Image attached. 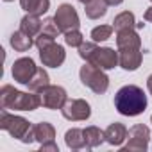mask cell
I'll return each mask as SVG.
<instances>
[{
  "mask_svg": "<svg viewBox=\"0 0 152 152\" xmlns=\"http://www.w3.org/2000/svg\"><path fill=\"white\" fill-rule=\"evenodd\" d=\"M115 107L124 116H136L141 115L147 107V95L140 86L127 84L120 88L115 95Z\"/></svg>",
  "mask_w": 152,
  "mask_h": 152,
  "instance_id": "cell-1",
  "label": "cell"
},
{
  "mask_svg": "<svg viewBox=\"0 0 152 152\" xmlns=\"http://www.w3.org/2000/svg\"><path fill=\"white\" fill-rule=\"evenodd\" d=\"M41 106L39 93H25L15 90L13 86L6 84L0 90V107L2 109H15V111H34Z\"/></svg>",
  "mask_w": 152,
  "mask_h": 152,
  "instance_id": "cell-2",
  "label": "cell"
},
{
  "mask_svg": "<svg viewBox=\"0 0 152 152\" xmlns=\"http://www.w3.org/2000/svg\"><path fill=\"white\" fill-rule=\"evenodd\" d=\"M79 56L86 63H91V64H95V66H99L102 70H111L120 63L118 52H115L109 47H97L95 41L83 43L79 47Z\"/></svg>",
  "mask_w": 152,
  "mask_h": 152,
  "instance_id": "cell-3",
  "label": "cell"
},
{
  "mask_svg": "<svg viewBox=\"0 0 152 152\" xmlns=\"http://www.w3.org/2000/svg\"><path fill=\"white\" fill-rule=\"evenodd\" d=\"M79 75H81V83L86 88H90L91 91H95L97 95L106 93L107 88H109V77L104 73L102 68H99V66H95L91 63H86L81 68Z\"/></svg>",
  "mask_w": 152,
  "mask_h": 152,
  "instance_id": "cell-4",
  "label": "cell"
},
{
  "mask_svg": "<svg viewBox=\"0 0 152 152\" xmlns=\"http://www.w3.org/2000/svg\"><path fill=\"white\" fill-rule=\"evenodd\" d=\"M0 129L7 131L13 138L23 141L27 138V134L31 132L32 125L25 118L16 116V115H11V113H7V109H2V113H0Z\"/></svg>",
  "mask_w": 152,
  "mask_h": 152,
  "instance_id": "cell-5",
  "label": "cell"
},
{
  "mask_svg": "<svg viewBox=\"0 0 152 152\" xmlns=\"http://www.w3.org/2000/svg\"><path fill=\"white\" fill-rule=\"evenodd\" d=\"M150 140V129L143 124H136L127 131V145L122 147V152H145Z\"/></svg>",
  "mask_w": 152,
  "mask_h": 152,
  "instance_id": "cell-6",
  "label": "cell"
},
{
  "mask_svg": "<svg viewBox=\"0 0 152 152\" xmlns=\"http://www.w3.org/2000/svg\"><path fill=\"white\" fill-rule=\"evenodd\" d=\"M54 20L59 27L61 32H68V31H75L79 29L81 22H79V15L75 11V7L72 4H61L54 15Z\"/></svg>",
  "mask_w": 152,
  "mask_h": 152,
  "instance_id": "cell-7",
  "label": "cell"
},
{
  "mask_svg": "<svg viewBox=\"0 0 152 152\" xmlns=\"http://www.w3.org/2000/svg\"><path fill=\"white\" fill-rule=\"evenodd\" d=\"M61 113L70 122H81V120H88L91 116V107L83 99H72V100L64 102V106L61 107Z\"/></svg>",
  "mask_w": 152,
  "mask_h": 152,
  "instance_id": "cell-8",
  "label": "cell"
},
{
  "mask_svg": "<svg viewBox=\"0 0 152 152\" xmlns=\"http://www.w3.org/2000/svg\"><path fill=\"white\" fill-rule=\"evenodd\" d=\"M39 97H41V106L47 109H61L64 106V102L68 100L64 88L50 86V84L39 91Z\"/></svg>",
  "mask_w": 152,
  "mask_h": 152,
  "instance_id": "cell-9",
  "label": "cell"
},
{
  "mask_svg": "<svg viewBox=\"0 0 152 152\" xmlns=\"http://www.w3.org/2000/svg\"><path fill=\"white\" fill-rule=\"evenodd\" d=\"M38 66L31 57H20L13 63V79L20 84H29L32 75L36 73Z\"/></svg>",
  "mask_w": 152,
  "mask_h": 152,
  "instance_id": "cell-10",
  "label": "cell"
},
{
  "mask_svg": "<svg viewBox=\"0 0 152 152\" xmlns=\"http://www.w3.org/2000/svg\"><path fill=\"white\" fill-rule=\"evenodd\" d=\"M39 57H41V63L45 66H50V68H57L64 63V57H66V52L61 45H57L56 41L39 48Z\"/></svg>",
  "mask_w": 152,
  "mask_h": 152,
  "instance_id": "cell-11",
  "label": "cell"
},
{
  "mask_svg": "<svg viewBox=\"0 0 152 152\" xmlns=\"http://www.w3.org/2000/svg\"><path fill=\"white\" fill-rule=\"evenodd\" d=\"M118 59H120V66L124 70L134 72L141 64L143 52H141V48H118Z\"/></svg>",
  "mask_w": 152,
  "mask_h": 152,
  "instance_id": "cell-12",
  "label": "cell"
},
{
  "mask_svg": "<svg viewBox=\"0 0 152 152\" xmlns=\"http://www.w3.org/2000/svg\"><path fill=\"white\" fill-rule=\"evenodd\" d=\"M116 47L118 48H141V39L134 29H124L116 32Z\"/></svg>",
  "mask_w": 152,
  "mask_h": 152,
  "instance_id": "cell-13",
  "label": "cell"
},
{
  "mask_svg": "<svg viewBox=\"0 0 152 152\" xmlns=\"http://www.w3.org/2000/svg\"><path fill=\"white\" fill-rule=\"evenodd\" d=\"M104 136H106V141H107L109 145L118 147V145H122V143L127 140V129H125L124 124L115 122V124H111V125L104 131Z\"/></svg>",
  "mask_w": 152,
  "mask_h": 152,
  "instance_id": "cell-14",
  "label": "cell"
},
{
  "mask_svg": "<svg viewBox=\"0 0 152 152\" xmlns=\"http://www.w3.org/2000/svg\"><path fill=\"white\" fill-rule=\"evenodd\" d=\"M41 29H43V22L39 20L38 15H29V13H27V15L22 18V22H20V31H23V32L29 34L31 38L38 36V34L41 32Z\"/></svg>",
  "mask_w": 152,
  "mask_h": 152,
  "instance_id": "cell-15",
  "label": "cell"
},
{
  "mask_svg": "<svg viewBox=\"0 0 152 152\" xmlns=\"http://www.w3.org/2000/svg\"><path fill=\"white\" fill-rule=\"evenodd\" d=\"M32 131H34V140L39 143H48V141H54L56 138V129L48 122H39L32 125Z\"/></svg>",
  "mask_w": 152,
  "mask_h": 152,
  "instance_id": "cell-16",
  "label": "cell"
},
{
  "mask_svg": "<svg viewBox=\"0 0 152 152\" xmlns=\"http://www.w3.org/2000/svg\"><path fill=\"white\" fill-rule=\"evenodd\" d=\"M64 143H66V147L72 148V150L84 148V147H86L84 131H83V129H77V127H73V129L66 131V134H64Z\"/></svg>",
  "mask_w": 152,
  "mask_h": 152,
  "instance_id": "cell-17",
  "label": "cell"
},
{
  "mask_svg": "<svg viewBox=\"0 0 152 152\" xmlns=\"http://www.w3.org/2000/svg\"><path fill=\"white\" fill-rule=\"evenodd\" d=\"M20 6L29 15H45L50 7V0H20Z\"/></svg>",
  "mask_w": 152,
  "mask_h": 152,
  "instance_id": "cell-18",
  "label": "cell"
},
{
  "mask_svg": "<svg viewBox=\"0 0 152 152\" xmlns=\"http://www.w3.org/2000/svg\"><path fill=\"white\" fill-rule=\"evenodd\" d=\"M11 47L16 50V52H27L32 45H34V39L29 36V34H25L23 31H15L13 34H11Z\"/></svg>",
  "mask_w": 152,
  "mask_h": 152,
  "instance_id": "cell-19",
  "label": "cell"
},
{
  "mask_svg": "<svg viewBox=\"0 0 152 152\" xmlns=\"http://www.w3.org/2000/svg\"><path fill=\"white\" fill-rule=\"evenodd\" d=\"M48 83H50V77H48V73H47V70H43V68H39L38 66V70H36V73L32 75V79L29 81V90L31 91H34V93H39L43 88H47L48 86Z\"/></svg>",
  "mask_w": 152,
  "mask_h": 152,
  "instance_id": "cell-20",
  "label": "cell"
},
{
  "mask_svg": "<svg viewBox=\"0 0 152 152\" xmlns=\"http://www.w3.org/2000/svg\"><path fill=\"white\" fill-rule=\"evenodd\" d=\"M84 131V140H86V148H95L99 147L102 141H106V136H104V131H100L99 127L95 125H90Z\"/></svg>",
  "mask_w": 152,
  "mask_h": 152,
  "instance_id": "cell-21",
  "label": "cell"
},
{
  "mask_svg": "<svg viewBox=\"0 0 152 152\" xmlns=\"http://www.w3.org/2000/svg\"><path fill=\"white\" fill-rule=\"evenodd\" d=\"M84 11H86V16L91 18V20H99L106 15L107 11V4L106 0H90L88 4H84Z\"/></svg>",
  "mask_w": 152,
  "mask_h": 152,
  "instance_id": "cell-22",
  "label": "cell"
},
{
  "mask_svg": "<svg viewBox=\"0 0 152 152\" xmlns=\"http://www.w3.org/2000/svg\"><path fill=\"white\" fill-rule=\"evenodd\" d=\"M113 29L118 32V31H124V29H136V20H134V15L131 11H124L120 15L115 16L113 20Z\"/></svg>",
  "mask_w": 152,
  "mask_h": 152,
  "instance_id": "cell-23",
  "label": "cell"
},
{
  "mask_svg": "<svg viewBox=\"0 0 152 152\" xmlns=\"http://www.w3.org/2000/svg\"><path fill=\"white\" fill-rule=\"evenodd\" d=\"M113 25H99V27H95L93 31H91V39L95 41V43H99V41H106L107 38H111V34H113Z\"/></svg>",
  "mask_w": 152,
  "mask_h": 152,
  "instance_id": "cell-24",
  "label": "cell"
},
{
  "mask_svg": "<svg viewBox=\"0 0 152 152\" xmlns=\"http://www.w3.org/2000/svg\"><path fill=\"white\" fill-rule=\"evenodd\" d=\"M64 43H66L68 47H81V45L84 43V39H83V34L79 32V29L64 32Z\"/></svg>",
  "mask_w": 152,
  "mask_h": 152,
  "instance_id": "cell-25",
  "label": "cell"
},
{
  "mask_svg": "<svg viewBox=\"0 0 152 152\" xmlns=\"http://www.w3.org/2000/svg\"><path fill=\"white\" fill-rule=\"evenodd\" d=\"M41 32H45V34H48V36H52V38H57V34H59L61 31H59V27H57V23H56L54 18H45V20H43V29H41Z\"/></svg>",
  "mask_w": 152,
  "mask_h": 152,
  "instance_id": "cell-26",
  "label": "cell"
},
{
  "mask_svg": "<svg viewBox=\"0 0 152 152\" xmlns=\"http://www.w3.org/2000/svg\"><path fill=\"white\" fill-rule=\"evenodd\" d=\"M57 145L56 141H48V143H41V152H57Z\"/></svg>",
  "mask_w": 152,
  "mask_h": 152,
  "instance_id": "cell-27",
  "label": "cell"
},
{
  "mask_svg": "<svg viewBox=\"0 0 152 152\" xmlns=\"http://www.w3.org/2000/svg\"><path fill=\"white\" fill-rule=\"evenodd\" d=\"M143 18H145L147 22H152V7H148V9L145 11V15H143Z\"/></svg>",
  "mask_w": 152,
  "mask_h": 152,
  "instance_id": "cell-28",
  "label": "cell"
},
{
  "mask_svg": "<svg viewBox=\"0 0 152 152\" xmlns=\"http://www.w3.org/2000/svg\"><path fill=\"white\" fill-rule=\"evenodd\" d=\"M122 2H124V0H106L107 6H120Z\"/></svg>",
  "mask_w": 152,
  "mask_h": 152,
  "instance_id": "cell-29",
  "label": "cell"
},
{
  "mask_svg": "<svg viewBox=\"0 0 152 152\" xmlns=\"http://www.w3.org/2000/svg\"><path fill=\"white\" fill-rule=\"evenodd\" d=\"M147 88H148V93L152 95V75H148V79H147Z\"/></svg>",
  "mask_w": 152,
  "mask_h": 152,
  "instance_id": "cell-30",
  "label": "cell"
},
{
  "mask_svg": "<svg viewBox=\"0 0 152 152\" xmlns=\"http://www.w3.org/2000/svg\"><path fill=\"white\" fill-rule=\"evenodd\" d=\"M79 2H83V4H88V2H90V0H79Z\"/></svg>",
  "mask_w": 152,
  "mask_h": 152,
  "instance_id": "cell-31",
  "label": "cell"
},
{
  "mask_svg": "<svg viewBox=\"0 0 152 152\" xmlns=\"http://www.w3.org/2000/svg\"><path fill=\"white\" fill-rule=\"evenodd\" d=\"M4 2H13V0H4Z\"/></svg>",
  "mask_w": 152,
  "mask_h": 152,
  "instance_id": "cell-32",
  "label": "cell"
},
{
  "mask_svg": "<svg viewBox=\"0 0 152 152\" xmlns=\"http://www.w3.org/2000/svg\"><path fill=\"white\" fill-rule=\"evenodd\" d=\"M150 120H152V116H150Z\"/></svg>",
  "mask_w": 152,
  "mask_h": 152,
  "instance_id": "cell-33",
  "label": "cell"
},
{
  "mask_svg": "<svg viewBox=\"0 0 152 152\" xmlns=\"http://www.w3.org/2000/svg\"><path fill=\"white\" fill-rule=\"evenodd\" d=\"M150 2H152V0H150Z\"/></svg>",
  "mask_w": 152,
  "mask_h": 152,
  "instance_id": "cell-34",
  "label": "cell"
}]
</instances>
